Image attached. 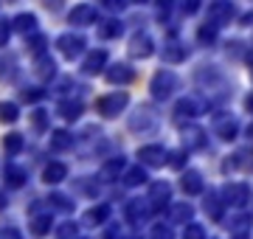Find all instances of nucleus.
<instances>
[{"label": "nucleus", "mask_w": 253, "mask_h": 239, "mask_svg": "<svg viewBox=\"0 0 253 239\" xmlns=\"http://www.w3.org/2000/svg\"><path fill=\"white\" fill-rule=\"evenodd\" d=\"M121 169H124V160H121V158H113V160H110L104 169H101V180H113V177H116Z\"/></svg>", "instance_id": "a878e982"}, {"label": "nucleus", "mask_w": 253, "mask_h": 239, "mask_svg": "<svg viewBox=\"0 0 253 239\" xmlns=\"http://www.w3.org/2000/svg\"><path fill=\"white\" fill-rule=\"evenodd\" d=\"M31 231H34L37 237H42L51 231V214H34L31 217Z\"/></svg>", "instance_id": "412c9836"}, {"label": "nucleus", "mask_w": 253, "mask_h": 239, "mask_svg": "<svg viewBox=\"0 0 253 239\" xmlns=\"http://www.w3.org/2000/svg\"><path fill=\"white\" fill-rule=\"evenodd\" d=\"M11 20H0V48H6L9 45V40H11Z\"/></svg>", "instance_id": "473e14b6"}, {"label": "nucleus", "mask_w": 253, "mask_h": 239, "mask_svg": "<svg viewBox=\"0 0 253 239\" xmlns=\"http://www.w3.org/2000/svg\"><path fill=\"white\" fill-rule=\"evenodd\" d=\"M183 144H186V149L206 147V132H203L200 127H189L186 132H183Z\"/></svg>", "instance_id": "4468645a"}, {"label": "nucleus", "mask_w": 253, "mask_h": 239, "mask_svg": "<svg viewBox=\"0 0 253 239\" xmlns=\"http://www.w3.org/2000/svg\"><path fill=\"white\" fill-rule=\"evenodd\" d=\"M0 239H23V237H20V231H14V228H3L0 231Z\"/></svg>", "instance_id": "c03bdc74"}, {"label": "nucleus", "mask_w": 253, "mask_h": 239, "mask_svg": "<svg viewBox=\"0 0 253 239\" xmlns=\"http://www.w3.org/2000/svg\"><path fill=\"white\" fill-rule=\"evenodd\" d=\"M104 62H107V51H90L84 56V62H82V71L84 74H99L104 68Z\"/></svg>", "instance_id": "6e6552de"}, {"label": "nucleus", "mask_w": 253, "mask_h": 239, "mask_svg": "<svg viewBox=\"0 0 253 239\" xmlns=\"http://www.w3.org/2000/svg\"><path fill=\"white\" fill-rule=\"evenodd\" d=\"M56 48L62 51L65 59H73V56H79L84 51V37H79V34H62V37L56 40Z\"/></svg>", "instance_id": "f03ea898"}, {"label": "nucleus", "mask_w": 253, "mask_h": 239, "mask_svg": "<svg viewBox=\"0 0 253 239\" xmlns=\"http://www.w3.org/2000/svg\"><path fill=\"white\" fill-rule=\"evenodd\" d=\"M144 214H146V205H141V202H132V205H129V217H132V220L144 217Z\"/></svg>", "instance_id": "a19ab883"}, {"label": "nucleus", "mask_w": 253, "mask_h": 239, "mask_svg": "<svg viewBox=\"0 0 253 239\" xmlns=\"http://www.w3.org/2000/svg\"><path fill=\"white\" fill-rule=\"evenodd\" d=\"M172 166H174V169H180V166H183V152H174V155H172Z\"/></svg>", "instance_id": "a18cd8bd"}, {"label": "nucleus", "mask_w": 253, "mask_h": 239, "mask_svg": "<svg viewBox=\"0 0 253 239\" xmlns=\"http://www.w3.org/2000/svg\"><path fill=\"white\" fill-rule=\"evenodd\" d=\"M11 28L28 37V34H34L37 31V17L31 14V11H23V14H17V17L11 20Z\"/></svg>", "instance_id": "1a4fd4ad"}, {"label": "nucleus", "mask_w": 253, "mask_h": 239, "mask_svg": "<svg viewBox=\"0 0 253 239\" xmlns=\"http://www.w3.org/2000/svg\"><path fill=\"white\" fill-rule=\"evenodd\" d=\"M155 45H152V37L149 34H135V37L129 40V54L135 56V59H146V56H152Z\"/></svg>", "instance_id": "7ed1b4c3"}, {"label": "nucleus", "mask_w": 253, "mask_h": 239, "mask_svg": "<svg viewBox=\"0 0 253 239\" xmlns=\"http://www.w3.org/2000/svg\"><path fill=\"white\" fill-rule=\"evenodd\" d=\"M79 113H82V104L79 101H62V104H59V116H62V119H79Z\"/></svg>", "instance_id": "393cba45"}, {"label": "nucleus", "mask_w": 253, "mask_h": 239, "mask_svg": "<svg viewBox=\"0 0 253 239\" xmlns=\"http://www.w3.org/2000/svg\"><path fill=\"white\" fill-rule=\"evenodd\" d=\"M6 3H14V0H6Z\"/></svg>", "instance_id": "603ef678"}, {"label": "nucleus", "mask_w": 253, "mask_h": 239, "mask_svg": "<svg viewBox=\"0 0 253 239\" xmlns=\"http://www.w3.org/2000/svg\"><path fill=\"white\" fill-rule=\"evenodd\" d=\"M163 59H166V62H183V59H186V45H180L177 40L163 42Z\"/></svg>", "instance_id": "9d476101"}, {"label": "nucleus", "mask_w": 253, "mask_h": 239, "mask_svg": "<svg viewBox=\"0 0 253 239\" xmlns=\"http://www.w3.org/2000/svg\"><path fill=\"white\" fill-rule=\"evenodd\" d=\"M56 239H76V225L73 222H62L56 228Z\"/></svg>", "instance_id": "72a5a7b5"}, {"label": "nucleus", "mask_w": 253, "mask_h": 239, "mask_svg": "<svg viewBox=\"0 0 253 239\" xmlns=\"http://www.w3.org/2000/svg\"><path fill=\"white\" fill-rule=\"evenodd\" d=\"M183 239H206V231L200 228V225H186V234Z\"/></svg>", "instance_id": "c9c22d12"}, {"label": "nucleus", "mask_w": 253, "mask_h": 239, "mask_svg": "<svg viewBox=\"0 0 253 239\" xmlns=\"http://www.w3.org/2000/svg\"><path fill=\"white\" fill-rule=\"evenodd\" d=\"M6 183L11 189H20V186L26 183V172L20 169V166H6Z\"/></svg>", "instance_id": "5701e85b"}, {"label": "nucleus", "mask_w": 253, "mask_h": 239, "mask_svg": "<svg viewBox=\"0 0 253 239\" xmlns=\"http://www.w3.org/2000/svg\"><path fill=\"white\" fill-rule=\"evenodd\" d=\"M110 9H124V0H107Z\"/></svg>", "instance_id": "49530a36"}, {"label": "nucleus", "mask_w": 253, "mask_h": 239, "mask_svg": "<svg viewBox=\"0 0 253 239\" xmlns=\"http://www.w3.org/2000/svg\"><path fill=\"white\" fill-rule=\"evenodd\" d=\"M99 34L101 37H118V34H121V23H118V20H107V23H104V26L99 28Z\"/></svg>", "instance_id": "c85d7f7f"}, {"label": "nucleus", "mask_w": 253, "mask_h": 239, "mask_svg": "<svg viewBox=\"0 0 253 239\" xmlns=\"http://www.w3.org/2000/svg\"><path fill=\"white\" fill-rule=\"evenodd\" d=\"M3 149H6V155H17L20 149H23V135L20 132H11L3 138Z\"/></svg>", "instance_id": "b1692460"}, {"label": "nucleus", "mask_w": 253, "mask_h": 239, "mask_svg": "<svg viewBox=\"0 0 253 239\" xmlns=\"http://www.w3.org/2000/svg\"><path fill=\"white\" fill-rule=\"evenodd\" d=\"M214 129H217V135L219 138H225V141H231L236 135V121L234 119H217V124H214Z\"/></svg>", "instance_id": "f3484780"}, {"label": "nucleus", "mask_w": 253, "mask_h": 239, "mask_svg": "<svg viewBox=\"0 0 253 239\" xmlns=\"http://www.w3.org/2000/svg\"><path fill=\"white\" fill-rule=\"evenodd\" d=\"M3 205H6V197H3V194H0V208H3Z\"/></svg>", "instance_id": "8fccbe9b"}, {"label": "nucleus", "mask_w": 253, "mask_h": 239, "mask_svg": "<svg viewBox=\"0 0 253 239\" xmlns=\"http://www.w3.org/2000/svg\"><path fill=\"white\" fill-rule=\"evenodd\" d=\"M34 74L40 76V79H51V76L56 74L54 59H51V56H45V54H40V56H37V65H34Z\"/></svg>", "instance_id": "dca6fc26"}, {"label": "nucleus", "mask_w": 253, "mask_h": 239, "mask_svg": "<svg viewBox=\"0 0 253 239\" xmlns=\"http://www.w3.org/2000/svg\"><path fill=\"white\" fill-rule=\"evenodd\" d=\"M222 194H225V200L231 202V205H242L245 200H248V189H245L242 183H231L222 189Z\"/></svg>", "instance_id": "f8f14e48"}, {"label": "nucleus", "mask_w": 253, "mask_h": 239, "mask_svg": "<svg viewBox=\"0 0 253 239\" xmlns=\"http://www.w3.org/2000/svg\"><path fill=\"white\" fill-rule=\"evenodd\" d=\"M152 239H172V231L163 228V225H155V228H152Z\"/></svg>", "instance_id": "58836bf2"}, {"label": "nucleus", "mask_w": 253, "mask_h": 239, "mask_svg": "<svg viewBox=\"0 0 253 239\" xmlns=\"http://www.w3.org/2000/svg\"><path fill=\"white\" fill-rule=\"evenodd\" d=\"M124 104H126V93H113V96L99 101V113L101 116H116L118 110H124Z\"/></svg>", "instance_id": "0eeeda50"}, {"label": "nucleus", "mask_w": 253, "mask_h": 239, "mask_svg": "<svg viewBox=\"0 0 253 239\" xmlns=\"http://www.w3.org/2000/svg\"><path fill=\"white\" fill-rule=\"evenodd\" d=\"M132 68H126V65H113L107 71V79L113 84H126V82H132Z\"/></svg>", "instance_id": "ddd939ff"}, {"label": "nucleus", "mask_w": 253, "mask_h": 239, "mask_svg": "<svg viewBox=\"0 0 253 239\" xmlns=\"http://www.w3.org/2000/svg\"><path fill=\"white\" fill-rule=\"evenodd\" d=\"M217 40V26H203L200 28V42H214Z\"/></svg>", "instance_id": "f704fd0d"}, {"label": "nucleus", "mask_w": 253, "mask_h": 239, "mask_svg": "<svg viewBox=\"0 0 253 239\" xmlns=\"http://www.w3.org/2000/svg\"><path fill=\"white\" fill-rule=\"evenodd\" d=\"M31 124H34L37 129H45V124H48V116H45V110H37L34 116H31Z\"/></svg>", "instance_id": "4c0bfd02"}, {"label": "nucleus", "mask_w": 253, "mask_h": 239, "mask_svg": "<svg viewBox=\"0 0 253 239\" xmlns=\"http://www.w3.org/2000/svg\"><path fill=\"white\" fill-rule=\"evenodd\" d=\"M68 177V166L65 163H48L45 166V183H59Z\"/></svg>", "instance_id": "aec40b11"}, {"label": "nucleus", "mask_w": 253, "mask_h": 239, "mask_svg": "<svg viewBox=\"0 0 253 239\" xmlns=\"http://www.w3.org/2000/svg\"><path fill=\"white\" fill-rule=\"evenodd\" d=\"M169 197V186L166 183H155L152 186V192H149V202H161Z\"/></svg>", "instance_id": "c756f323"}, {"label": "nucleus", "mask_w": 253, "mask_h": 239, "mask_svg": "<svg viewBox=\"0 0 253 239\" xmlns=\"http://www.w3.org/2000/svg\"><path fill=\"white\" fill-rule=\"evenodd\" d=\"M17 119H20L17 104H11V101H0V121H3V124H14Z\"/></svg>", "instance_id": "4be33fe9"}, {"label": "nucleus", "mask_w": 253, "mask_h": 239, "mask_svg": "<svg viewBox=\"0 0 253 239\" xmlns=\"http://www.w3.org/2000/svg\"><path fill=\"white\" fill-rule=\"evenodd\" d=\"M183 14H197L200 11V0H180Z\"/></svg>", "instance_id": "e433bc0d"}, {"label": "nucleus", "mask_w": 253, "mask_h": 239, "mask_svg": "<svg viewBox=\"0 0 253 239\" xmlns=\"http://www.w3.org/2000/svg\"><path fill=\"white\" fill-rule=\"evenodd\" d=\"M242 23H245V26H248V23H253V11H251V14H245V17H242Z\"/></svg>", "instance_id": "09e8293b"}, {"label": "nucleus", "mask_w": 253, "mask_h": 239, "mask_svg": "<svg viewBox=\"0 0 253 239\" xmlns=\"http://www.w3.org/2000/svg\"><path fill=\"white\" fill-rule=\"evenodd\" d=\"M200 113H206V104L194 99V96H189V99H183L177 104V116H200Z\"/></svg>", "instance_id": "2eb2a0df"}, {"label": "nucleus", "mask_w": 253, "mask_h": 239, "mask_svg": "<svg viewBox=\"0 0 253 239\" xmlns=\"http://www.w3.org/2000/svg\"><path fill=\"white\" fill-rule=\"evenodd\" d=\"M51 202H54L56 208H62V211H68V208H71L68 197H62V194H54V197H51Z\"/></svg>", "instance_id": "ea45409f"}, {"label": "nucleus", "mask_w": 253, "mask_h": 239, "mask_svg": "<svg viewBox=\"0 0 253 239\" xmlns=\"http://www.w3.org/2000/svg\"><path fill=\"white\" fill-rule=\"evenodd\" d=\"M177 84H180V79L172 74V71H158L152 79V96L155 99H169L174 90H177Z\"/></svg>", "instance_id": "f257e3e1"}, {"label": "nucleus", "mask_w": 253, "mask_h": 239, "mask_svg": "<svg viewBox=\"0 0 253 239\" xmlns=\"http://www.w3.org/2000/svg\"><path fill=\"white\" fill-rule=\"evenodd\" d=\"M71 147H73V135H68L65 129H56V132H51V149L62 152V149H71Z\"/></svg>", "instance_id": "a211bd4d"}, {"label": "nucleus", "mask_w": 253, "mask_h": 239, "mask_svg": "<svg viewBox=\"0 0 253 239\" xmlns=\"http://www.w3.org/2000/svg\"><path fill=\"white\" fill-rule=\"evenodd\" d=\"M73 26H90L96 23V6H87V3H79V6H73V11L68 14Z\"/></svg>", "instance_id": "20e7f679"}, {"label": "nucleus", "mask_w": 253, "mask_h": 239, "mask_svg": "<svg viewBox=\"0 0 253 239\" xmlns=\"http://www.w3.org/2000/svg\"><path fill=\"white\" fill-rule=\"evenodd\" d=\"M183 192L186 194L203 192V177H200V172H186V177H183Z\"/></svg>", "instance_id": "6ab92c4d"}, {"label": "nucleus", "mask_w": 253, "mask_h": 239, "mask_svg": "<svg viewBox=\"0 0 253 239\" xmlns=\"http://www.w3.org/2000/svg\"><path fill=\"white\" fill-rule=\"evenodd\" d=\"M107 220V205H99V208H90V211L84 214V222H96V225H99V222H104Z\"/></svg>", "instance_id": "bb28decb"}, {"label": "nucleus", "mask_w": 253, "mask_h": 239, "mask_svg": "<svg viewBox=\"0 0 253 239\" xmlns=\"http://www.w3.org/2000/svg\"><path fill=\"white\" fill-rule=\"evenodd\" d=\"M155 124H158V116H155L149 107H141V110L129 119V129H135V132L138 129H141V132H144V129H155Z\"/></svg>", "instance_id": "423d86ee"}, {"label": "nucleus", "mask_w": 253, "mask_h": 239, "mask_svg": "<svg viewBox=\"0 0 253 239\" xmlns=\"http://www.w3.org/2000/svg\"><path fill=\"white\" fill-rule=\"evenodd\" d=\"M231 17H234V6L231 3H214L211 9H208V20H211V26H225V23H231Z\"/></svg>", "instance_id": "39448f33"}, {"label": "nucleus", "mask_w": 253, "mask_h": 239, "mask_svg": "<svg viewBox=\"0 0 253 239\" xmlns=\"http://www.w3.org/2000/svg\"><path fill=\"white\" fill-rule=\"evenodd\" d=\"M28 45H31V54H37V56H40V54H45L48 40L42 37V34H37V31H34V34H31V40H28Z\"/></svg>", "instance_id": "cd10ccee"}, {"label": "nucleus", "mask_w": 253, "mask_h": 239, "mask_svg": "<svg viewBox=\"0 0 253 239\" xmlns=\"http://www.w3.org/2000/svg\"><path fill=\"white\" fill-rule=\"evenodd\" d=\"M104 239H121V234H118L116 228H110V231H107V237H104Z\"/></svg>", "instance_id": "de8ad7c7"}, {"label": "nucleus", "mask_w": 253, "mask_h": 239, "mask_svg": "<svg viewBox=\"0 0 253 239\" xmlns=\"http://www.w3.org/2000/svg\"><path fill=\"white\" fill-rule=\"evenodd\" d=\"M172 3H174V0H158V14H161V17H166V14L172 11Z\"/></svg>", "instance_id": "79ce46f5"}, {"label": "nucleus", "mask_w": 253, "mask_h": 239, "mask_svg": "<svg viewBox=\"0 0 253 239\" xmlns=\"http://www.w3.org/2000/svg\"><path fill=\"white\" fill-rule=\"evenodd\" d=\"M23 99H26V101H37V99H42V90H37V87H28V90H23Z\"/></svg>", "instance_id": "37998d69"}, {"label": "nucleus", "mask_w": 253, "mask_h": 239, "mask_svg": "<svg viewBox=\"0 0 253 239\" xmlns=\"http://www.w3.org/2000/svg\"><path fill=\"white\" fill-rule=\"evenodd\" d=\"M138 158H141L146 166H163L166 152H163V147H144L141 152H138Z\"/></svg>", "instance_id": "9b49d317"}, {"label": "nucleus", "mask_w": 253, "mask_h": 239, "mask_svg": "<svg viewBox=\"0 0 253 239\" xmlns=\"http://www.w3.org/2000/svg\"><path fill=\"white\" fill-rule=\"evenodd\" d=\"M135 3H146V0H135Z\"/></svg>", "instance_id": "3c124183"}, {"label": "nucleus", "mask_w": 253, "mask_h": 239, "mask_svg": "<svg viewBox=\"0 0 253 239\" xmlns=\"http://www.w3.org/2000/svg\"><path fill=\"white\" fill-rule=\"evenodd\" d=\"M189 217H191V205H186V202H180V205L172 208V220L174 222H186Z\"/></svg>", "instance_id": "7c9ffc66"}, {"label": "nucleus", "mask_w": 253, "mask_h": 239, "mask_svg": "<svg viewBox=\"0 0 253 239\" xmlns=\"http://www.w3.org/2000/svg\"><path fill=\"white\" fill-rule=\"evenodd\" d=\"M146 180V175H144V169H129L124 175V183L126 186H138V183H144Z\"/></svg>", "instance_id": "2f4dec72"}]
</instances>
